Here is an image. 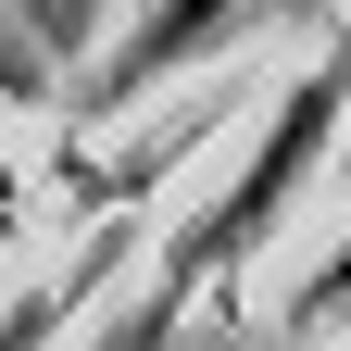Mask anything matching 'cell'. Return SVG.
I'll list each match as a JSON object with an SVG mask.
<instances>
[{"label":"cell","instance_id":"cell-1","mask_svg":"<svg viewBox=\"0 0 351 351\" xmlns=\"http://www.w3.org/2000/svg\"><path fill=\"white\" fill-rule=\"evenodd\" d=\"M339 101H351V63H314L276 101V125H263V151H251V176L239 189H213L189 226H176V251H163V289L151 301H189L201 276H226V263H251L263 239L289 226V201H301V176L326 163V125H339Z\"/></svg>","mask_w":351,"mask_h":351},{"label":"cell","instance_id":"cell-2","mask_svg":"<svg viewBox=\"0 0 351 351\" xmlns=\"http://www.w3.org/2000/svg\"><path fill=\"white\" fill-rule=\"evenodd\" d=\"M276 0H151L138 13V38L101 63V101H138V88H163L176 63H201V51H226L239 25H263Z\"/></svg>","mask_w":351,"mask_h":351},{"label":"cell","instance_id":"cell-3","mask_svg":"<svg viewBox=\"0 0 351 351\" xmlns=\"http://www.w3.org/2000/svg\"><path fill=\"white\" fill-rule=\"evenodd\" d=\"M113 251H125V226H101V239H88V251H75V276H51V289H25L13 314H0V351H51V326H63L75 301H88V289L113 276Z\"/></svg>","mask_w":351,"mask_h":351},{"label":"cell","instance_id":"cell-4","mask_svg":"<svg viewBox=\"0 0 351 351\" xmlns=\"http://www.w3.org/2000/svg\"><path fill=\"white\" fill-rule=\"evenodd\" d=\"M326 314H351V251H326V263H314V276H301V289H289V314H276V351H289V339H314Z\"/></svg>","mask_w":351,"mask_h":351}]
</instances>
